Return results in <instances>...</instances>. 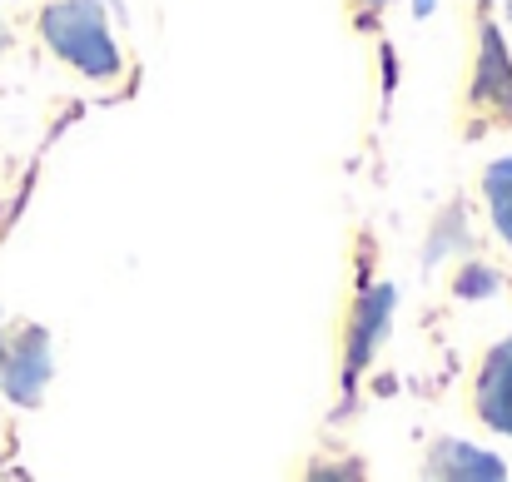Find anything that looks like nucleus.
<instances>
[{
    "label": "nucleus",
    "instance_id": "4",
    "mask_svg": "<svg viewBox=\"0 0 512 482\" xmlns=\"http://www.w3.org/2000/svg\"><path fill=\"white\" fill-rule=\"evenodd\" d=\"M473 110L488 115L493 125H512V60L503 50L498 25H483V45H478V65H473Z\"/></svg>",
    "mask_w": 512,
    "mask_h": 482
},
{
    "label": "nucleus",
    "instance_id": "3",
    "mask_svg": "<svg viewBox=\"0 0 512 482\" xmlns=\"http://www.w3.org/2000/svg\"><path fill=\"white\" fill-rule=\"evenodd\" d=\"M393 323V284H373L358 294L353 314H348V343H343V393L358 383V373L373 363L378 353V338L388 333Z\"/></svg>",
    "mask_w": 512,
    "mask_h": 482
},
{
    "label": "nucleus",
    "instance_id": "9",
    "mask_svg": "<svg viewBox=\"0 0 512 482\" xmlns=\"http://www.w3.org/2000/svg\"><path fill=\"white\" fill-rule=\"evenodd\" d=\"M304 482H363V473H358V463H319Z\"/></svg>",
    "mask_w": 512,
    "mask_h": 482
},
{
    "label": "nucleus",
    "instance_id": "5",
    "mask_svg": "<svg viewBox=\"0 0 512 482\" xmlns=\"http://www.w3.org/2000/svg\"><path fill=\"white\" fill-rule=\"evenodd\" d=\"M423 482H508V468L488 448H473L463 438H443L423 458Z\"/></svg>",
    "mask_w": 512,
    "mask_h": 482
},
{
    "label": "nucleus",
    "instance_id": "7",
    "mask_svg": "<svg viewBox=\"0 0 512 482\" xmlns=\"http://www.w3.org/2000/svg\"><path fill=\"white\" fill-rule=\"evenodd\" d=\"M483 199L493 214V229L512 244V160H493L483 174Z\"/></svg>",
    "mask_w": 512,
    "mask_h": 482
},
{
    "label": "nucleus",
    "instance_id": "6",
    "mask_svg": "<svg viewBox=\"0 0 512 482\" xmlns=\"http://www.w3.org/2000/svg\"><path fill=\"white\" fill-rule=\"evenodd\" d=\"M473 403H478V418H483L493 433H508L512 438V333L503 343H493V353L483 358Z\"/></svg>",
    "mask_w": 512,
    "mask_h": 482
},
{
    "label": "nucleus",
    "instance_id": "8",
    "mask_svg": "<svg viewBox=\"0 0 512 482\" xmlns=\"http://www.w3.org/2000/svg\"><path fill=\"white\" fill-rule=\"evenodd\" d=\"M493 289H498L493 269H463V279H458V294H463V299H483V294H493Z\"/></svg>",
    "mask_w": 512,
    "mask_h": 482
},
{
    "label": "nucleus",
    "instance_id": "10",
    "mask_svg": "<svg viewBox=\"0 0 512 482\" xmlns=\"http://www.w3.org/2000/svg\"><path fill=\"white\" fill-rule=\"evenodd\" d=\"M363 5H368V10H378V5H383V0H363Z\"/></svg>",
    "mask_w": 512,
    "mask_h": 482
},
{
    "label": "nucleus",
    "instance_id": "1",
    "mask_svg": "<svg viewBox=\"0 0 512 482\" xmlns=\"http://www.w3.org/2000/svg\"><path fill=\"white\" fill-rule=\"evenodd\" d=\"M40 35L80 75H90V80H115L120 75V45L110 35V20H105L100 0H55V5H45Z\"/></svg>",
    "mask_w": 512,
    "mask_h": 482
},
{
    "label": "nucleus",
    "instance_id": "11",
    "mask_svg": "<svg viewBox=\"0 0 512 482\" xmlns=\"http://www.w3.org/2000/svg\"><path fill=\"white\" fill-rule=\"evenodd\" d=\"M0 353H5V338H0Z\"/></svg>",
    "mask_w": 512,
    "mask_h": 482
},
{
    "label": "nucleus",
    "instance_id": "2",
    "mask_svg": "<svg viewBox=\"0 0 512 482\" xmlns=\"http://www.w3.org/2000/svg\"><path fill=\"white\" fill-rule=\"evenodd\" d=\"M55 373V358H50V338L45 328H15L5 338V353H0V393L10 403H40L45 383Z\"/></svg>",
    "mask_w": 512,
    "mask_h": 482
}]
</instances>
